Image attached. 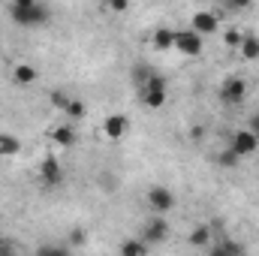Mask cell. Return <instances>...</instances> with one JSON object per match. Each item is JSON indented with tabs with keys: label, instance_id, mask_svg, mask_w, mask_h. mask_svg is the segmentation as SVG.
I'll return each instance as SVG.
<instances>
[{
	"label": "cell",
	"instance_id": "1",
	"mask_svg": "<svg viewBox=\"0 0 259 256\" xmlns=\"http://www.w3.org/2000/svg\"><path fill=\"white\" fill-rule=\"evenodd\" d=\"M9 15L21 27H39V24H46L52 18V9L46 3H39V0H15L9 6Z\"/></svg>",
	"mask_w": 259,
	"mask_h": 256
},
{
	"label": "cell",
	"instance_id": "2",
	"mask_svg": "<svg viewBox=\"0 0 259 256\" xmlns=\"http://www.w3.org/2000/svg\"><path fill=\"white\" fill-rule=\"evenodd\" d=\"M259 148V136H253L250 130H235L232 139H229V151L241 160V157H250Z\"/></svg>",
	"mask_w": 259,
	"mask_h": 256
},
{
	"label": "cell",
	"instance_id": "3",
	"mask_svg": "<svg viewBox=\"0 0 259 256\" xmlns=\"http://www.w3.org/2000/svg\"><path fill=\"white\" fill-rule=\"evenodd\" d=\"M244 97H247V81H244V78L232 75V78H226V81L220 84V100H223L226 106H241Z\"/></svg>",
	"mask_w": 259,
	"mask_h": 256
},
{
	"label": "cell",
	"instance_id": "4",
	"mask_svg": "<svg viewBox=\"0 0 259 256\" xmlns=\"http://www.w3.org/2000/svg\"><path fill=\"white\" fill-rule=\"evenodd\" d=\"M148 205H151V211L157 214V217H163V214H169L172 208H175V193L169 190V187H151L148 190Z\"/></svg>",
	"mask_w": 259,
	"mask_h": 256
},
{
	"label": "cell",
	"instance_id": "5",
	"mask_svg": "<svg viewBox=\"0 0 259 256\" xmlns=\"http://www.w3.org/2000/svg\"><path fill=\"white\" fill-rule=\"evenodd\" d=\"M145 244H163L166 238H169V223H166V217H151L145 226H142V235H139Z\"/></svg>",
	"mask_w": 259,
	"mask_h": 256
},
{
	"label": "cell",
	"instance_id": "6",
	"mask_svg": "<svg viewBox=\"0 0 259 256\" xmlns=\"http://www.w3.org/2000/svg\"><path fill=\"white\" fill-rule=\"evenodd\" d=\"M175 49L184 58H196V55H202V36L193 33L190 27L187 30H175Z\"/></svg>",
	"mask_w": 259,
	"mask_h": 256
},
{
	"label": "cell",
	"instance_id": "7",
	"mask_svg": "<svg viewBox=\"0 0 259 256\" xmlns=\"http://www.w3.org/2000/svg\"><path fill=\"white\" fill-rule=\"evenodd\" d=\"M39 178H42V184L46 187H58L61 181H64V172H61V163H58V157H46L42 160V166H39Z\"/></svg>",
	"mask_w": 259,
	"mask_h": 256
},
{
	"label": "cell",
	"instance_id": "8",
	"mask_svg": "<svg viewBox=\"0 0 259 256\" xmlns=\"http://www.w3.org/2000/svg\"><path fill=\"white\" fill-rule=\"evenodd\" d=\"M217 24H220V21H217V15H214V12H202V9L196 12L193 18H190V30H193V33H199V36L214 33V30H217Z\"/></svg>",
	"mask_w": 259,
	"mask_h": 256
},
{
	"label": "cell",
	"instance_id": "9",
	"mask_svg": "<svg viewBox=\"0 0 259 256\" xmlns=\"http://www.w3.org/2000/svg\"><path fill=\"white\" fill-rule=\"evenodd\" d=\"M211 256H247L244 250V244L241 241H235V238H220V241H214L211 244Z\"/></svg>",
	"mask_w": 259,
	"mask_h": 256
},
{
	"label": "cell",
	"instance_id": "10",
	"mask_svg": "<svg viewBox=\"0 0 259 256\" xmlns=\"http://www.w3.org/2000/svg\"><path fill=\"white\" fill-rule=\"evenodd\" d=\"M130 130V118L127 115H112V118H106V124H103V133H106V139H121L124 133Z\"/></svg>",
	"mask_w": 259,
	"mask_h": 256
},
{
	"label": "cell",
	"instance_id": "11",
	"mask_svg": "<svg viewBox=\"0 0 259 256\" xmlns=\"http://www.w3.org/2000/svg\"><path fill=\"white\" fill-rule=\"evenodd\" d=\"M49 139H52L58 148H72V145H75V130L69 127V124H58V127L49 130Z\"/></svg>",
	"mask_w": 259,
	"mask_h": 256
},
{
	"label": "cell",
	"instance_id": "12",
	"mask_svg": "<svg viewBox=\"0 0 259 256\" xmlns=\"http://www.w3.org/2000/svg\"><path fill=\"white\" fill-rule=\"evenodd\" d=\"M211 241H214V232H211V226H208V223H199V226H193V232L187 235V244H190V247H196V250H199V247H208Z\"/></svg>",
	"mask_w": 259,
	"mask_h": 256
},
{
	"label": "cell",
	"instance_id": "13",
	"mask_svg": "<svg viewBox=\"0 0 259 256\" xmlns=\"http://www.w3.org/2000/svg\"><path fill=\"white\" fill-rule=\"evenodd\" d=\"M151 39H154V49H157V52H169V49H175V30H169V27H157Z\"/></svg>",
	"mask_w": 259,
	"mask_h": 256
},
{
	"label": "cell",
	"instance_id": "14",
	"mask_svg": "<svg viewBox=\"0 0 259 256\" xmlns=\"http://www.w3.org/2000/svg\"><path fill=\"white\" fill-rule=\"evenodd\" d=\"M12 78L18 84H33L39 78V72H36V66H30V64H15L12 66Z\"/></svg>",
	"mask_w": 259,
	"mask_h": 256
},
{
	"label": "cell",
	"instance_id": "15",
	"mask_svg": "<svg viewBox=\"0 0 259 256\" xmlns=\"http://www.w3.org/2000/svg\"><path fill=\"white\" fill-rule=\"evenodd\" d=\"M241 58L244 61H259V36L256 33H244V39H241Z\"/></svg>",
	"mask_w": 259,
	"mask_h": 256
},
{
	"label": "cell",
	"instance_id": "16",
	"mask_svg": "<svg viewBox=\"0 0 259 256\" xmlns=\"http://www.w3.org/2000/svg\"><path fill=\"white\" fill-rule=\"evenodd\" d=\"M118 253L121 256H145L148 253V244H145L142 238H127V241H121Z\"/></svg>",
	"mask_w": 259,
	"mask_h": 256
},
{
	"label": "cell",
	"instance_id": "17",
	"mask_svg": "<svg viewBox=\"0 0 259 256\" xmlns=\"http://www.w3.org/2000/svg\"><path fill=\"white\" fill-rule=\"evenodd\" d=\"M36 256H72V247L69 244H39Z\"/></svg>",
	"mask_w": 259,
	"mask_h": 256
},
{
	"label": "cell",
	"instance_id": "18",
	"mask_svg": "<svg viewBox=\"0 0 259 256\" xmlns=\"http://www.w3.org/2000/svg\"><path fill=\"white\" fill-rule=\"evenodd\" d=\"M142 103H145L148 109H160V106L166 103V91H145V88H142Z\"/></svg>",
	"mask_w": 259,
	"mask_h": 256
},
{
	"label": "cell",
	"instance_id": "19",
	"mask_svg": "<svg viewBox=\"0 0 259 256\" xmlns=\"http://www.w3.org/2000/svg\"><path fill=\"white\" fill-rule=\"evenodd\" d=\"M88 115V106L81 103V100H69V106H66V118L69 121H78V118H84Z\"/></svg>",
	"mask_w": 259,
	"mask_h": 256
},
{
	"label": "cell",
	"instance_id": "20",
	"mask_svg": "<svg viewBox=\"0 0 259 256\" xmlns=\"http://www.w3.org/2000/svg\"><path fill=\"white\" fill-rule=\"evenodd\" d=\"M21 151V142L15 136H0V154H18Z\"/></svg>",
	"mask_w": 259,
	"mask_h": 256
},
{
	"label": "cell",
	"instance_id": "21",
	"mask_svg": "<svg viewBox=\"0 0 259 256\" xmlns=\"http://www.w3.org/2000/svg\"><path fill=\"white\" fill-rule=\"evenodd\" d=\"M88 241V232L81 229V226H75V229H69V235H66V244L69 247H81Z\"/></svg>",
	"mask_w": 259,
	"mask_h": 256
},
{
	"label": "cell",
	"instance_id": "22",
	"mask_svg": "<svg viewBox=\"0 0 259 256\" xmlns=\"http://www.w3.org/2000/svg\"><path fill=\"white\" fill-rule=\"evenodd\" d=\"M69 100H72V97H66L64 91H55V94L49 97V103H52L55 109H61V112H66V106H69Z\"/></svg>",
	"mask_w": 259,
	"mask_h": 256
},
{
	"label": "cell",
	"instance_id": "23",
	"mask_svg": "<svg viewBox=\"0 0 259 256\" xmlns=\"http://www.w3.org/2000/svg\"><path fill=\"white\" fill-rule=\"evenodd\" d=\"M223 39H226V46H229V49H241L244 33H238V30H226V36H223Z\"/></svg>",
	"mask_w": 259,
	"mask_h": 256
},
{
	"label": "cell",
	"instance_id": "24",
	"mask_svg": "<svg viewBox=\"0 0 259 256\" xmlns=\"http://www.w3.org/2000/svg\"><path fill=\"white\" fill-rule=\"evenodd\" d=\"M217 160H220V166H226V169H235V166H238V157H235V154H232L229 148H226V151H223V154H220Z\"/></svg>",
	"mask_w": 259,
	"mask_h": 256
},
{
	"label": "cell",
	"instance_id": "25",
	"mask_svg": "<svg viewBox=\"0 0 259 256\" xmlns=\"http://www.w3.org/2000/svg\"><path fill=\"white\" fill-rule=\"evenodd\" d=\"M0 256H18V253H15V247L9 241H0Z\"/></svg>",
	"mask_w": 259,
	"mask_h": 256
},
{
	"label": "cell",
	"instance_id": "26",
	"mask_svg": "<svg viewBox=\"0 0 259 256\" xmlns=\"http://www.w3.org/2000/svg\"><path fill=\"white\" fill-rule=\"evenodd\" d=\"M127 6H130L127 0H112V3H109V9H115V12H124Z\"/></svg>",
	"mask_w": 259,
	"mask_h": 256
},
{
	"label": "cell",
	"instance_id": "27",
	"mask_svg": "<svg viewBox=\"0 0 259 256\" xmlns=\"http://www.w3.org/2000/svg\"><path fill=\"white\" fill-rule=\"evenodd\" d=\"M250 133H253V136H259V115H253V118H250Z\"/></svg>",
	"mask_w": 259,
	"mask_h": 256
}]
</instances>
